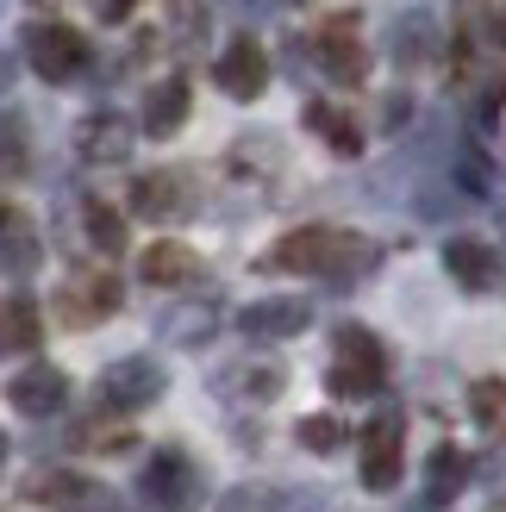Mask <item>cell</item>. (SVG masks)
<instances>
[{"mask_svg": "<svg viewBox=\"0 0 506 512\" xmlns=\"http://www.w3.org/2000/svg\"><path fill=\"white\" fill-rule=\"evenodd\" d=\"M325 250H332V225H300V232H288L275 250H263L257 256V269H282V275H319V263H325Z\"/></svg>", "mask_w": 506, "mask_h": 512, "instance_id": "2e32d148", "label": "cell"}, {"mask_svg": "<svg viewBox=\"0 0 506 512\" xmlns=\"http://www.w3.org/2000/svg\"><path fill=\"white\" fill-rule=\"evenodd\" d=\"M157 338L175 350H200L207 338H219V306L213 300H169L157 306Z\"/></svg>", "mask_w": 506, "mask_h": 512, "instance_id": "5bb4252c", "label": "cell"}, {"mask_svg": "<svg viewBox=\"0 0 506 512\" xmlns=\"http://www.w3.org/2000/svg\"><path fill=\"white\" fill-rule=\"evenodd\" d=\"M219 512H282V494L275 488H225Z\"/></svg>", "mask_w": 506, "mask_h": 512, "instance_id": "1f68e13d", "label": "cell"}, {"mask_svg": "<svg viewBox=\"0 0 506 512\" xmlns=\"http://www.w3.org/2000/svg\"><path fill=\"white\" fill-rule=\"evenodd\" d=\"M188 107H194L188 75H163V82L144 94V138H175L188 125Z\"/></svg>", "mask_w": 506, "mask_h": 512, "instance_id": "e0dca14e", "label": "cell"}, {"mask_svg": "<svg viewBox=\"0 0 506 512\" xmlns=\"http://www.w3.org/2000/svg\"><path fill=\"white\" fill-rule=\"evenodd\" d=\"M494 512H506V506H494Z\"/></svg>", "mask_w": 506, "mask_h": 512, "instance_id": "60d3db41", "label": "cell"}, {"mask_svg": "<svg viewBox=\"0 0 506 512\" xmlns=\"http://www.w3.org/2000/svg\"><path fill=\"white\" fill-rule=\"evenodd\" d=\"M307 325H313V306L307 300L275 294V300H257V306H244V313H238V338H250V344H288Z\"/></svg>", "mask_w": 506, "mask_h": 512, "instance_id": "52a82bcc", "label": "cell"}, {"mask_svg": "<svg viewBox=\"0 0 506 512\" xmlns=\"http://www.w3.org/2000/svg\"><path fill=\"white\" fill-rule=\"evenodd\" d=\"M25 63H32L44 82H75V75L88 69V38L75 32V25H25Z\"/></svg>", "mask_w": 506, "mask_h": 512, "instance_id": "277c9868", "label": "cell"}, {"mask_svg": "<svg viewBox=\"0 0 506 512\" xmlns=\"http://www.w3.org/2000/svg\"><path fill=\"white\" fill-rule=\"evenodd\" d=\"M482 475H494V481H506V463H494V469H482Z\"/></svg>", "mask_w": 506, "mask_h": 512, "instance_id": "8d00e7d4", "label": "cell"}, {"mask_svg": "<svg viewBox=\"0 0 506 512\" xmlns=\"http://www.w3.org/2000/svg\"><path fill=\"white\" fill-rule=\"evenodd\" d=\"M444 50V32H438V13L432 7H407L394 25H388V57L394 69H432Z\"/></svg>", "mask_w": 506, "mask_h": 512, "instance_id": "9c48e42d", "label": "cell"}, {"mask_svg": "<svg viewBox=\"0 0 506 512\" xmlns=\"http://www.w3.org/2000/svg\"><path fill=\"white\" fill-rule=\"evenodd\" d=\"M132 7H138V0H94V13L107 19V25H119V19H132Z\"/></svg>", "mask_w": 506, "mask_h": 512, "instance_id": "e575fe53", "label": "cell"}, {"mask_svg": "<svg viewBox=\"0 0 506 512\" xmlns=\"http://www.w3.org/2000/svg\"><path fill=\"white\" fill-rule=\"evenodd\" d=\"M75 444L100 450V456H119V450H132V431H125V425H82V431H75Z\"/></svg>", "mask_w": 506, "mask_h": 512, "instance_id": "d6a6232c", "label": "cell"}, {"mask_svg": "<svg viewBox=\"0 0 506 512\" xmlns=\"http://www.w3.org/2000/svg\"><path fill=\"white\" fill-rule=\"evenodd\" d=\"M475 32H482V44L506 50V7H488V13H482V25H475Z\"/></svg>", "mask_w": 506, "mask_h": 512, "instance_id": "836d02e7", "label": "cell"}, {"mask_svg": "<svg viewBox=\"0 0 506 512\" xmlns=\"http://www.w3.org/2000/svg\"><path fill=\"white\" fill-rule=\"evenodd\" d=\"M7 406L19 419H50V413H63L69 406V375L57 363H32V369H19L7 381Z\"/></svg>", "mask_w": 506, "mask_h": 512, "instance_id": "30bf717a", "label": "cell"}, {"mask_svg": "<svg viewBox=\"0 0 506 512\" xmlns=\"http://www.w3.org/2000/svg\"><path fill=\"white\" fill-rule=\"evenodd\" d=\"M38 263H44L38 225L25 219L19 207H7V219H0V275H7V281H25V275H38Z\"/></svg>", "mask_w": 506, "mask_h": 512, "instance_id": "ac0fdd59", "label": "cell"}, {"mask_svg": "<svg viewBox=\"0 0 506 512\" xmlns=\"http://www.w3.org/2000/svg\"><path fill=\"white\" fill-rule=\"evenodd\" d=\"M7 82H13V63H7V57H0V94H7Z\"/></svg>", "mask_w": 506, "mask_h": 512, "instance_id": "d590c367", "label": "cell"}, {"mask_svg": "<svg viewBox=\"0 0 506 512\" xmlns=\"http://www.w3.org/2000/svg\"><path fill=\"white\" fill-rule=\"evenodd\" d=\"M300 119H307V132L332 150V157H363V125L350 119L344 107H332V100H307V113H300Z\"/></svg>", "mask_w": 506, "mask_h": 512, "instance_id": "44dd1931", "label": "cell"}, {"mask_svg": "<svg viewBox=\"0 0 506 512\" xmlns=\"http://www.w3.org/2000/svg\"><path fill=\"white\" fill-rule=\"evenodd\" d=\"M82 219H88V244H94L100 256H119V250H125V219L107 207V200H88Z\"/></svg>", "mask_w": 506, "mask_h": 512, "instance_id": "f546056e", "label": "cell"}, {"mask_svg": "<svg viewBox=\"0 0 506 512\" xmlns=\"http://www.w3.org/2000/svg\"><path fill=\"white\" fill-rule=\"evenodd\" d=\"M38 338H44L38 306L25 300V294H7V300H0V356H25V350H38Z\"/></svg>", "mask_w": 506, "mask_h": 512, "instance_id": "cb8c5ba5", "label": "cell"}, {"mask_svg": "<svg viewBox=\"0 0 506 512\" xmlns=\"http://www.w3.org/2000/svg\"><path fill=\"white\" fill-rule=\"evenodd\" d=\"M457 188L488 200V194L500 188V163H494V157H482L475 144H463V150H457Z\"/></svg>", "mask_w": 506, "mask_h": 512, "instance_id": "f1b7e54d", "label": "cell"}, {"mask_svg": "<svg viewBox=\"0 0 506 512\" xmlns=\"http://www.w3.org/2000/svg\"><path fill=\"white\" fill-rule=\"evenodd\" d=\"M119 275H69V288H57V319L63 325H100L119 313Z\"/></svg>", "mask_w": 506, "mask_h": 512, "instance_id": "8fae6325", "label": "cell"}, {"mask_svg": "<svg viewBox=\"0 0 506 512\" xmlns=\"http://www.w3.org/2000/svg\"><path fill=\"white\" fill-rule=\"evenodd\" d=\"M138 494H144V506H157V512H194L200 500H207V481H200L194 456L157 450L144 463V475H138Z\"/></svg>", "mask_w": 506, "mask_h": 512, "instance_id": "3957f363", "label": "cell"}, {"mask_svg": "<svg viewBox=\"0 0 506 512\" xmlns=\"http://www.w3.org/2000/svg\"><path fill=\"white\" fill-rule=\"evenodd\" d=\"M188 207H194V194H188V182L175 169H150V175H138V182H132V213L150 219V225L182 219Z\"/></svg>", "mask_w": 506, "mask_h": 512, "instance_id": "9a60e30c", "label": "cell"}, {"mask_svg": "<svg viewBox=\"0 0 506 512\" xmlns=\"http://www.w3.org/2000/svg\"><path fill=\"white\" fill-rule=\"evenodd\" d=\"M363 488L369 494H394L400 475H407V419H400V406H382L369 425H363Z\"/></svg>", "mask_w": 506, "mask_h": 512, "instance_id": "7a4b0ae2", "label": "cell"}, {"mask_svg": "<svg viewBox=\"0 0 506 512\" xmlns=\"http://www.w3.org/2000/svg\"><path fill=\"white\" fill-rule=\"evenodd\" d=\"M32 169V138H25L19 113H0V182H19Z\"/></svg>", "mask_w": 506, "mask_h": 512, "instance_id": "484cf974", "label": "cell"}, {"mask_svg": "<svg viewBox=\"0 0 506 512\" xmlns=\"http://www.w3.org/2000/svg\"><path fill=\"white\" fill-rule=\"evenodd\" d=\"M0 475H7V438H0Z\"/></svg>", "mask_w": 506, "mask_h": 512, "instance_id": "74e56055", "label": "cell"}, {"mask_svg": "<svg viewBox=\"0 0 506 512\" xmlns=\"http://www.w3.org/2000/svg\"><path fill=\"white\" fill-rule=\"evenodd\" d=\"M282 388H288V375L275 369V363H238V369H219V394L250 400V406L282 400Z\"/></svg>", "mask_w": 506, "mask_h": 512, "instance_id": "603a6c76", "label": "cell"}, {"mask_svg": "<svg viewBox=\"0 0 506 512\" xmlns=\"http://www.w3.org/2000/svg\"><path fill=\"white\" fill-rule=\"evenodd\" d=\"M138 275H144V288H188V281H200V256L188 244L163 238L138 256Z\"/></svg>", "mask_w": 506, "mask_h": 512, "instance_id": "ffe728a7", "label": "cell"}, {"mask_svg": "<svg viewBox=\"0 0 506 512\" xmlns=\"http://www.w3.org/2000/svg\"><path fill=\"white\" fill-rule=\"evenodd\" d=\"M0 219H7V200H0Z\"/></svg>", "mask_w": 506, "mask_h": 512, "instance_id": "ab89813d", "label": "cell"}, {"mask_svg": "<svg viewBox=\"0 0 506 512\" xmlns=\"http://www.w3.org/2000/svg\"><path fill=\"white\" fill-rule=\"evenodd\" d=\"M325 388L338 400H375L388 388V350L375 331L363 325H344L332 331V363H325Z\"/></svg>", "mask_w": 506, "mask_h": 512, "instance_id": "6da1fadb", "label": "cell"}, {"mask_svg": "<svg viewBox=\"0 0 506 512\" xmlns=\"http://www.w3.org/2000/svg\"><path fill=\"white\" fill-rule=\"evenodd\" d=\"M500 238H506V207H500Z\"/></svg>", "mask_w": 506, "mask_h": 512, "instance_id": "f35d334b", "label": "cell"}, {"mask_svg": "<svg viewBox=\"0 0 506 512\" xmlns=\"http://www.w3.org/2000/svg\"><path fill=\"white\" fill-rule=\"evenodd\" d=\"M213 82L232 94V100H263L269 88V57H263V44L257 38H232L219 50V63H213Z\"/></svg>", "mask_w": 506, "mask_h": 512, "instance_id": "7c38bea8", "label": "cell"}, {"mask_svg": "<svg viewBox=\"0 0 506 512\" xmlns=\"http://www.w3.org/2000/svg\"><path fill=\"white\" fill-rule=\"evenodd\" d=\"M163 13H169V38L182 50H194L207 38V0H163Z\"/></svg>", "mask_w": 506, "mask_h": 512, "instance_id": "4dcf8cb0", "label": "cell"}, {"mask_svg": "<svg viewBox=\"0 0 506 512\" xmlns=\"http://www.w3.org/2000/svg\"><path fill=\"white\" fill-rule=\"evenodd\" d=\"M32 500H44V506H63V512H88L100 494H94V481H82V475H44L38 488H32Z\"/></svg>", "mask_w": 506, "mask_h": 512, "instance_id": "4316f807", "label": "cell"}, {"mask_svg": "<svg viewBox=\"0 0 506 512\" xmlns=\"http://www.w3.org/2000/svg\"><path fill=\"white\" fill-rule=\"evenodd\" d=\"M169 388V375L150 363V356H119V363L100 369V406L107 413H144V406H157Z\"/></svg>", "mask_w": 506, "mask_h": 512, "instance_id": "5b68a950", "label": "cell"}, {"mask_svg": "<svg viewBox=\"0 0 506 512\" xmlns=\"http://www.w3.org/2000/svg\"><path fill=\"white\" fill-rule=\"evenodd\" d=\"M313 50H319V69L332 75L338 88H363V75H369V50H363V38H357V13L325 19V25H319V38H313Z\"/></svg>", "mask_w": 506, "mask_h": 512, "instance_id": "8992f818", "label": "cell"}, {"mask_svg": "<svg viewBox=\"0 0 506 512\" xmlns=\"http://www.w3.org/2000/svg\"><path fill=\"white\" fill-rule=\"evenodd\" d=\"M469 481H475V463L457 444H438L432 456H425V506H450Z\"/></svg>", "mask_w": 506, "mask_h": 512, "instance_id": "7402d4cb", "label": "cell"}, {"mask_svg": "<svg viewBox=\"0 0 506 512\" xmlns=\"http://www.w3.org/2000/svg\"><path fill=\"white\" fill-rule=\"evenodd\" d=\"M132 144H138V132H132V119L125 113H88L82 125H75V157L82 163H94V169H119L125 157H132Z\"/></svg>", "mask_w": 506, "mask_h": 512, "instance_id": "ba28073f", "label": "cell"}, {"mask_svg": "<svg viewBox=\"0 0 506 512\" xmlns=\"http://www.w3.org/2000/svg\"><path fill=\"white\" fill-rule=\"evenodd\" d=\"M444 269H450V281H457L463 294H488L500 281V256L482 238H450L444 244Z\"/></svg>", "mask_w": 506, "mask_h": 512, "instance_id": "d6986e66", "label": "cell"}, {"mask_svg": "<svg viewBox=\"0 0 506 512\" xmlns=\"http://www.w3.org/2000/svg\"><path fill=\"white\" fill-rule=\"evenodd\" d=\"M382 269V250H375V238L363 232H332V250H325V263H319V281L332 294H350L363 275Z\"/></svg>", "mask_w": 506, "mask_h": 512, "instance_id": "4fadbf2b", "label": "cell"}, {"mask_svg": "<svg viewBox=\"0 0 506 512\" xmlns=\"http://www.w3.org/2000/svg\"><path fill=\"white\" fill-rule=\"evenodd\" d=\"M294 438H300V450H313V456H332V450H344V438H350V431H344V419H338V413H307V419L294 425Z\"/></svg>", "mask_w": 506, "mask_h": 512, "instance_id": "83f0119b", "label": "cell"}, {"mask_svg": "<svg viewBox=\"0 0 506 512\" xmlns=\"http://www.w3.org/2000/svg\"><path fill=\"white\" fill-rule=\"evenodd\" d=\"M469 419L482 425V438L506 444V375H482L469 388Z\"/></svg>", "mask_w": 506, "mask_h": 512, "instance_id": "d4e9b609", "label": "cell"}]
</instances>
